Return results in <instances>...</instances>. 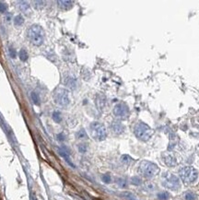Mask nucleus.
Returning a JSON list of instances; mask_svg holds the SVG:
<instances>
[{"label":"nucleus","instance_id":"nucleus-1","mask_svg":"<svg viewBox=\"0 0 199 200\" xmlns=\"http://www.w3.org/2000/svg\"><path fill=\"white\" fill-rule=\"evenodd\" d=\"M27 36L30 42L35 46H41L44 42V31L37 24H33L29 28Z\"/></svg>","mask_w":199,"mask_h":200},{"label":"nucleus","instance_id":"nucleus-2","mask_svg":"<svg viewBox=\"0 0 199 200\" xmlns=\"http://www.w3.org/2000/svg\"><path fill=\"white\" fill-rule=\"evenodd\" d=\"M138 172L144 177L152 178L159 173V168L158 167L157 164H155V163H153L151 161L143 160L139 164Z\"/></svg>","mask_w":199,"mask_h":200},{"label":"nucleus","instance_id":"nucleus-3","mask_svg":"<svg viewBox=\"0 0 199 200\" xmlns=\"http://www.w3.org/2000/svg\"><path fill=\"white\" fill-rule=\"evenodd\" d=\"M134 133L138 139L142 141H148L152 137L154 131L147 124L143 122H138L136 124L134 127Z\"/></svg>","mask_w":199,"mask_h":200},{"label":"nucleus","instance_id":"nucleus-4","mask_svg":"<svg viewBox=\"0 0 199 200\" xmlns=\"http://www.w3.org/2000/svg\"><path fill=\"white\" fill-rule=\"evenodd\" d=\"M89 130L92 138L96 141H103L107 137V130L105 126L99 122H93L90 124Z\"/></svg>","mask_w":199,"mask_h":200},{"label":"nucleus","instance_id":"nucleus-5","mask_svg":"<svg viewBox=\"0 0 199 200\" xmlns=\"http://www.w3.org/2000/svg\"><path fill=\"white\" fill-rule=\"evenodd\" d=\"M179 174H180L181 179H182V181L185 185L193 184L198 177L197 171L194 167H191V166H186V167L182 168L179 172Z\"/></svg>","mask_w":199,"mask_h":200},{"label":"nucleus","instance_id":"nucleus-6","mask_svg":"<svg viewBox=\"0 0 199 200\" xmlns=\"http://www.w3.org/2000/svg\"><path fill=\"white\" fill-rule=\"evenodd\" d=\"M162 185L172 191H177L181 187L179 178L170 173H165L162 175Z\"/></svg>","mask_w":199,"mask_h":200},{"label":"nucleus","instance_id":"nucleus-7","mask_svg":"<svg viewBox=\"0 0 199 200\" xmlns=\"http://www.w3.org/2000/svg\"><path fill=\"white\" fill-rule=\"evenodd\" d=\"M53 101L60 106H66L70 102L68 90L63 88H58L53 92Z\"/></svg>","mask_w":199,"mask_h":200},{"label":"nucleus","instance_id":"nucleus-8","mask_svg":"<svg viewBox=\"0 0 199 200\" xmlns=\"http://www.w3.org/2000/svg\"><path fill=\"white\" fill-rule=\"evenodd\" d=\"M114 115L116 118L119 119H125L129 115V108L124 102L117 103L114 108Z\"/></svg>","mask_w":199,"mask_h":200},{"label":"nucleus","instance_id":"nucleus-9","mask_svg":"<svg viewBox=\"0 0 199 200\" xmlns=\"http://www.w3.org/2000/svg\"><path fill=\"white\" fill-rule=\"evenodd\" d=\"M110 127H111L112 131L116 135H121L124 131V126L123 125V124L120 121H114L111 124Z\"/></svg>","mask_w":199,"mask_h":200},{"label":"nucleus","instance_id":"nucleus-10","mask_svg":"<svg viewBox=\"0 0 199 200\" xmlns=\"http://www.w3.org/2000/svg\"><path fill=\"white\" fill-rule=\"evenodd\" d=\"M164 162L169 167H173L176 165V159L172 154H165L164 155Z\"/></svg>","mask_w":199,"mask_h":200},{"label":"nucleus","instance_id":"nucleus-11","mask_svg":"<svg viewBox=\"0 0 199 200\" xmlns=\"http://www.w3.org/2000/svg\"><path fill=\"white\" fill-rule=\"evenodd\" d=\"M58 7L63 9V10H69L72 7H73V2L72 1H67V0H59L57 1Z\"/></svg>","mask_w":199,"mask_h":200},{"label":"nucleus","instance_id":"nucleus-12","mask_svg":"<svg viewBox=\"0 0 199 200\" xmlns=\"http://www.w3.org/2000/svg\"><path fill=\"white\" fill-rule=\"evenodd\" d=\"M58 151H59V154H60L63 158H65V160L69 163V164H70L71 166L74 167L73 163H72V162L70 161V160H69V155H70L69 150H68L66 147H62V148H60V149L58 150Z\"/></svg>","mask_w":199,"mask_h":200},{"label":"nucleus","instance_id":"nucleus-13","mask_svg":"<svg viewBox=\"0 0 199 200\" xmlns=\"http://www.w3.org/2000/svg\"><path fill=\"white\" fill-rule=\"evenodd\" d=\"M64 83L70 89H75L76 87H77V81H76V79L74 78H72V77H67L65 79Z\"/></svg>","mask_w":199,"mask_h":200},{"label":"nucleus","instance_id":"nucleus-14","mask_svg":"<svg viewBox=\"0 0 199 200\" xmlns=\"http://www.w3.org/2000/svg\"><path fill=\"white\" fill-rule=\"evenodd\" d=\"M13 21H14L15 26H21V25L24 23V18H23L22 15L19 14V15H17V16L14 18Z\"/></svg>","mask_w":199,"mask_h":200},{"label":"nucleus","instance_id":"nucleus-15","mask_svg":"<svg viewBox=\"0 0 199 200\" xmlns=\"http://www.w3.org/2000/svg\"><path fill=\"white\" fill-rule=\"evenodd\" d=\"M30 98H31V101L33 102L34 104L39 105V104L41 103V99H40V96H39L38 92H31V93H30Z\"/></svg>","mask_w":199,"mask_h":200},{"label":"nucleus","instance_id":"nucleus-16","mask_svg":"<svg viewBox=\"0 0 199 200\" xmlns=\"http://www.w3.org/2000/svg\"><path fill=\"white\" fill-rule=\"evenodd\" d=\"M19 57L22 62H26L28 60L29 54H28V53L25 49H21V51L19 52Z\"/></svg>","mask_w":199,"mask_h":200},{"label":"nucleus","instance_id":"nucleus-17","mask_svg":"<svg viewBox=\"0 0 199 200\" xmlns=\"http://www.w3.org/2000/svg\"><path fill=\"white\" fill-rule=\"evenodd\" d=\"M52 118L53 120L55 121L56 123H60L62 121V115H61V113L58 112V111H55L52 115Z\"/></svg>","mask_w":199,"mask_h":200},{"label":"nucleus","instance_id":"nucleus-18","mask_svg":"<svg viewBox=\"0 0 199 200\" xmlns=\"http://www.w3.org/2000/svg\"><path fill=\"white\" fill-rule=\"evenodd\" d=\"M121 195H122L123 197L126 198V199H128V200H137L136 196L134 194L130 193V192H123V193L121 194Z\"/></svg>","mask_w":199,"mask_h":200},{"label":"nucleus","instance_id":"nucleus-19","mask_svg":"<svg viewBox=\"0 0 199 200\" xmlns=\"http://www.w3.org/2000/svg\"><path fill=\"white\" fill-rule=\"evenodd\" d=\"M76 137H77V138H79V139H87V138H88L87 132H86L84 129H80L79 131H78V132L76 133Z\"/></svg>","mask_w":199,"mask_h":200},{"label":"nucleus","instance_id":"nucleus-20","mask_svg":"<svg viewBox=\"0 0 199 200\" xmlns=\"http://www.w3.org/2000/svg\"><path fill=\"white\" fill-rule=\"evenodd\" d=\"M20 9L21 10V11H23V12H27L28 10H29V8H30V4L28 3V2H26V1H21L20 3Z\"/></svg>","mask_w":199,"mask_h":200},{"label":"nucleus","instance_id":"nucleus-21","mask_svg":"<svg viewBox=\"0 0 199 200\" xmlns=\"http://www.w3.org/2000/svg\"><path fill=\"white\" fill-rule=\"evenodd\" d=\"M132 160H133V159L129 155L124 154L121 157V161L124 163V164H130V163L132 162Z\"/></svg>","mask_w":199,"mask_h":200},{"label":"nucleus","instance_id":"nucleus-22","mask_svg":"<svg viewBox=\"0 0 199 200\" xmlns=\"http://www.w3.org/2000/svg\"><path fill=\"white\" fill-rule=\"evenodd\" d=\"M33 6L36 9H43L44 7H45V2L44 1H33Z\"/></svg>","mask_w":199,"mask_h":200},{"label":"nucleus","instance_id":"nucleus-23","mask_svg":"<svg viewBox=\"0 0 199 200\" xmlns=\"http://www.w3.org/2000/svg\"><path fill=\"white\" fill-rule=\"evenodd\" d=\"M158 198L159 200H168L170 198V194L168 192H161L158 194Z\"/></svg>","mask_w":199,"mask_h":200},{"label":"nucleus","instance_id":"nucleus-24","mask_svg":"<svg viewBox=\"0 0 199 200\" xmlns=\"http://www.w3.org/2000/svg\"><path fill=\"white\" fill-rule=\"evenodd\" d=\"M116 183H117V185H118L121 188H125L126 186H127V183H126V180H124V179H123V178L117 179Z\"/></svg>","mask_w":199,"mask_h":200},{"label":"nucleus","instance_id":"nucleus-25","mask_svg":"<svg viewBox=\"0 0 199 200\" xmlns=\"http://www.w3.org/2000/svg\"><path fill=\"white\" fill-rule=\"evenodd\" d=\"M141 183H142V181L138 176H134L131 178V184L134 185H140Z\"/></svg>","mask_w":199,"mask_h":200},{"label":"nucleus","instance_id":"nucleus-26","mask_svg":"<svg viewBox=\"0 0 199 200\" xmlns=\"http://www.w3.org/2000/svg\"><path fill=\"white\" fill-rule=\"evenodd\" d=\"M101 180L104 182L105 184H110L112 178H111V175H110L109 173H105V174H103V175L101 176Z\"/></svg>","mask_w":199,"mask_h":200},{"label":"nucleus","instance_id":"nucleus-27","mask_svg":"<svg viewBox=\"0 0 199 200\" xmlns=\"http://www.w3.org/2000/svg\"><path fill=\"white\" fill-rule=\"evenodd\" d=\"M78 149H79V151L80 153H85L88 150V146L86 144H79L78 146Z\"/></svg>","mask_w":199,"mask_h":200},{"label":"nucleus","instance_id":"nucleus-28","mask_svg":"<svg viewBox=\"0 0 199 200\" xmlns=\"http://www.w3.org/2000/svg\"><path fill=\"white\" fill-rule=\"evenodd\" d=\"M185 200H195L196 196L192 192H188L185 195Z\"/></svg>","mask_w":199,"mask_h":200},{"label":"nucleus","instance_id":"nucleus-29","mask_svg":"<svg viewBox=\"0 0 199 200\" xmlns=\"http://www.w3.org/2000/svg\"><path fill=\"white\" fill-rule=\"evenodd\" d=\"M8 10V6L4 2H0V13H6Z\"/></svg>","mask_w":199,"mask_h":200},{"label":"nucleus","instance_id":"nucleus-30","mask_svg":"<svg viewBox=\"0 0 199 200\" xmlns=\"http://www.w3.org/2000/svg\"><path fill=\"white\" fill-rule=\"evenodd\" d=\"M8 53H9V56H10L11 58H15L17 56V52H16V50L13 47H9Z\"/></svg>","mask_w":199,"mask_h":200},{"label":"nucleus","instance_id":"nucleus-31","mask_svg":"<svg viewBox=\"0 0 199 200\" xmlns=\"http://www.w3.org/2000/svg\"><path fill=\"white\" fill-rule=\"evenodd\" d=\"M56 137H57V139H58L59 141H63V140H65V136H64L63 133L58 134V135L56 136Z\"/></svg>","mask_w":199,"mask_h":200}]
</instances>
